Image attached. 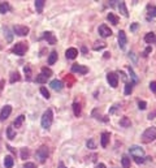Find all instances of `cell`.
Wrapping results in <instances>:
<instances>
[{
    "label": "cell",
    "mask_w": 156,
    "mask_h": 168,
    "mask_svg": "<svg viewBox=\"0 0 156 168\" xmlns=\"http://www.w3.org/2000/svg\"><path fill=\"white\" fill-rule=\"evenodd\" d=\"M3 30H4V33H5L4 35H5V37H7V42H8V43H10V42H12V41H13V34H12V33H10V30H9V28H4Z\"/></svg>",
    "instance_id": "4dcf8cb0"
},
{
    "label": "cell",
    "mask_w": 156,
    "mask_h": 168,
    "mask_svg": "<svg viewBox=\"0 0 156 168\" xmlns=\"http://www.w3.org/2000/svg\"><path fill=\"white\" fill-rule=\"evenodd\" d=\"M49 86H51L53 90H56V91L63 90V88H64V85H63V82H61L60 80H53V81H51V82H49Z\"/></svg>",
    "instance_id": "9a60e30c"
},
{
    "label": "cell",
    "mask_w": 156,
    "mask_h": 168,
    "mask_svg": "<svg viewBox=\"0 0 156 168\" xmlns=\"http://www.w3.org/2000/svg\"><path fill=\"white\" fill-rule=\"evenodd\" d=\"M10 112H12V107H10L9 104L4 106L3 110H2V112H0V121L7 120V119L9 117V115H10Z\"/></svg>",
    "instance_id": "8fae6325"
},
{
    "label": "cell",
    "mask_w": 156,
    "mask_h": 168,
    "mask_svg": "<svg viewBox=\"0 0 156 168\" xmlns=\"http://www.w3.org/2000/svg\"><path fill=\"white\" fill-rule=\"evenodd\" d=\"M86 146H87L88 149H96V142H95V139H94V138H90V139L87 141Z\"/></svg>",
    "instance_id": "74e56055"
},
{
    "label": "cell",
    "mask_w": 156,
    "mask_h": 168,
    "mask_svg": "<svg viewBox=\"0 0 156 168\" xmlns=\"http://www.w3.org/2000/svg\"><path fill=\"white\" fill-rule=\"evenodd\" d=\"M13 31H14V34L16 35H20V37H25L29 34V31L30 29L27 28V26H22V25H16L13 26Z\"/></svg>",
    "instance_id": "8992f818"
},
{
    "label": "cell",
    "mask_w": 156,
    "mask_h": 168,
    "mask_svg": "<svg viewBox=\"0 0 156 168\" xmlns=\"http://www.w3.org/2000/svg\"><path fill=\"white\" fill-rule=\"evenodd\" d=\"M109 138H111V134L108 132H103L102 133V135H100V143H102L103 147H107V146H108Z\"/></svg>",
    "instance_id": "5bb4252c"
},
{
    "label": "cell",
    "mask_w": 156,
    "mask_h": 168,
    "mask_svg": "<svg viewBox=\"0 0 156 168\" xmlns=\"http://www.w3.org/2000/svg\"><path fill=\"white\" fill-rule=\"evenodd\" d=\"M24 72H25L26 81H31V68H30V65H25L24 67Z\"/></svg>",
    "instance_id": "f546056e"
},
{
    "label": "cell",
    "mask_w": 156,
    "mask_h": 168,
    "mask_svg": "<svg viewBox=\"0 0 156 168\" xmlns=\"http://www.w3.org/2000/svg\"><path fill=\"white\" fill-rule=\"evenodd\" d=\"M41 73L44 76V77H47V78H49L52 76V70L49 69V68H47V67H43L42 68V70H41Z\"/></svg>",
    "instance_id": "d6a6232c"
},
{
    "label": "cell",
    "mask_w": 156,
    "mask_h": 168,
    "mask_svg": "<svg viewBox=\"0 0 156 168\" xmlns=\"http://www.w3.org/2000/svg\"><path fill=\"white\" fill-rule=\"evenodd\" d=\"M107 81L109 86H112V88H117V85H119V76H117L116 73L111 72L107 74Z\"/></svg>",
    "instance_id": "9c48e42d"
},
{
    "label": "cell",
    "mask_w": 156,
    "mask_h": 168,
    "mask_svg": "<svg viewBox=\"0 0 156 168\" xmlns=\"http://www.w3.org/2000/svg\"><path fill=\"white\" fill-rule=\"evenodd\" d=\"M25 121V116L24 115H20L17 119L14 120V123H13V127L17 129V128H21V125H22V123Z\"/></svg>",
    "instance_id": "cb8c5ba5"
},
{
    "label": "cell",
    "mask_w": 156,
    "mask_h": 168,
    "mask_svg": "<svg viewBox=\"0 0 156 168\" xmlns=\"http://www.w3.org/2000/svg\"><path fill=\"white\" fill-rule=\"evenodd\" d=\"M24 168H37L34 163H30V162H27V163L24 164Z\"/></svg>",
    "instance_id": "b9f144b4"
},
{
    "label": "cell",
    "mask_w": 156,
    "mask_h": 168,
    "mask_svg": "<svg viewBox=\"0 0 156 168\" xmlns=\"http://www.w3.org/2000/svg\"><path fill=\"white\" fill-rule=\"evenodd\" d=\"M147 13H148L150 17H156V7L155 5H151V4L147 5Z\"/></svg>",
    "instance_id": "83f0119b"
},
{
    "label": "cell",
    "mask_w": 156,
    "mask_h": 168,
    "mask_svg": "<svg viewBox=\"0 0 156 168\" xmlns=\"http://www.w3.org/2000/svg\"><path fill=\"white\" fill-rule=\"evenodd\" d=\"M72 72L78 73V74H86L88 73V68L85 65H81V64H73L72 65Z\"/></svg>",
    "instance_id": "ba28073f"
},
{
    "label": "cell",
    "mask_w": 156,
    "mask_h": 168,
    "mask_svg": "<svg viewBox=\"0 0 156 168\" xmlns=\"http://www.w3.org/2000/svg\"><path fill=\"white\" fill-rule=\"evenodd\" d=\"M86 51H87V50H86V47H82V52H83V53H86Z\"/></svg>",
    "instance_id": "f907efd6"
},
{
    "label": "cell",
    "mask_w": 156,
    "mask_h": 168,
    "mask_svg": "<svg viewBox=\"0 0 156 168\" xmlns=\"http://www.w3.org/2000/svg\"><path fill=\"white\" fill-rule=\"evenodd\" d=\"M120 107H121V106L119 104V103H117V104H115V106H113L112 108H111V111H109V113H113V112H115L116 110H119V108H120Z\"/></svg>",
    "instance_id": "7bdbcfd3"
},
{
    "label": "cell",
    "mask_w": 156,
    "mask_h": 168,
    "mask_svg": "<svg viewBox=\"0 0 156 168\" xmlns=\"http://www.w3.org/2000/svg\"><path fill=\"white\" fill-rule=\"evenodd\" d=\"M9 9H10V7H9V3H7V2L0 3V13L5 14V13H7Z\"/></svg>",
    "instance_id": "4316f807"
},
{
    "label": "cell",
    "mask_w": 156,
    "mask_h": 168,
    "mask_svg": "<svg viewBox=\"0 0 156 168\" xmlns=\"http://www.w3.org/2000/svg\"><path fill=\"white\" fill-rule=\"evenodd\" d=\"M107 47V43L105 42H95V45H94V50H102V48H105Z\"/></svg>",
    "instance_id": "836d02e7"
},
{
    "label": "cell",
    "mask_w": 156,
    "mask_h": 168,
    "mask_svg": "<svg viewBox=\"0 0 156 168\" xmlns=\"http://www.w3.org/2000/svg\"><path fill=\"white\" fill-rule=\"evenodd\" d=\"M155 41H156V35H155V33H152V31L144 35V42L148 43V45H151V43H154Z\"/></svg>",
    "instance_id": "e0dca14e"
},
{
    "label": "cell",
    "mask_w": 156,
    "mask_h": 168,
    "mask_svg": "<svg viewBox=\"0 0 156 168\" xmlns=\"http://www.w3.org/2000/svg\"><path fill=\"white\" fill-rule=\"evenodd\" d=\"M156 139V128L155 127H151V128H147L146 131L143 132L142 134V141L144 143H150L152 141Z\"/></svg>",
    "instance_id": "7a4b0ae2"
},
{
    "label": "cell",
    "mask_w": 156,
    "mask_h": 168,
    "mask_svg": "<svg viewBox=\"0 0 156 168\" xmlns=\"http://www.w3.org/2000/svg\"><path fill=\"white\" fill-rule=\"evenodd\" d=\"M41 93H42V95H43L46 99H49V91H48L46 88H41Z\"/></svg>",
    "instance_id": "f35d334b"
},
{
    "label": "cell",
    "mask_w": 156,
    "mask_h": 168,
    "mask_svg": "<svg viewBox=\"0 0 156 168\" xmlns=\"http://www.w3.org/2000/svg\"><path fill=\"white\" fill-rule=\"evenodd\" d=\"M73 112H74V116H80L81 112H82V108H81V104L78 102H74L73 103Z\"/></svg>",
    "instance_id": "484cf974"
},
{
    "label": "cell",
    "mask_w": 156,
    "mask_h": 168,
    "mask_svg": "<svg viewBox=\"0 0 156 168\" xmlns=\"http://www.w3.org/2000/svg\"><path fill=\"white\" fill-rule=\"evenodd\" d=\"M137 28H138V24H137V22H134V24H133V25H131V28H130V30H131V31H135V30H137Z\"/></svg>",
    "instance_id": "f6af8a7d"
},
{
    "label": "cell",
    "mask_w": 156,
    "mask_h": 168,
    "mask_svg": "<svg viewBox=\"0 0 156 168\" xmlns=\"http://www.w3.org/2000/svg\"><path fill=\"white\" fill-rule=\"evenodd\" d=\"M52 120H53V113H52V110H47V111H44V113L42 115V128L44 129H48L49 127H51V124H52Z\"/></svg>",
    "instance_id": "3957f363"
},
{
    "label": "cell",
    "mask_w": 156,
    "mask_h": 168,
    "mask_svg": "<svg viewBox=\"0 0 156 168\" xmlns=\"http://www.w3.org/2000/svg\"><path fill=\"white\" fill-rule=\"evenodd\" d=\"M7 137H8L9 139L16 138V132H14L13 127H8V128H7Z\"/></svg>",
    "instance_id": "1f68e13d"
},
{
    "label": "cell",
    "mask_w": 156,
    "mask_h": 168,
    "mask_svg": "<svg viewBox=\"0 0 156 168\" xmlns=\"http://www.w3.org/2000/svg\"><path fill=\"white\" fill-rule=\"evenodd\" d=\"M48 155H49V150L46 145H43L41 146L38 150H37V153H35V156H37V159L41 162V163H44V162L47 160L48 158Z\"/></svg>",
    "instance_id": "277c9868"
},
{
    "label": "cell",
    "mask_w": 156,
    "mask_h": 168,
    "mask_svg": "<svg viewBox=\"0 0 156 168\" xmlns=\"http://www.w3.org/2000/svg\"><path fill=\"white\" fill-rule=\"evenodd\" d=\"M27 50H29V46L24 42H20V43H16V45L13 46L12 52L16 53V55H18V56H24Z\"/></svg>",
    "instance_id": "5b68a950"
},
{
    "label": "cell",
    "mask_w": 156,
    "mask_h": 168,
    "mask_svg": "<svg viewBox=\"0 0 156 168\" xmlns=\"http://www.w3.org/2000/svg\"><path fill=\"white\" fill-rule=\"evenodd\" d=\"M99 34L100 37H103V38H107V37H111L112 35V30H111L107 25H100L99 26Z\"/></svg>",
    "instance_id": "7c38bea8"
},
{
    "label": "cell",
    "mask_w": 156,
    "mask_h": 168,
    "mask_svg": "<svg viewBox=\"0 0 156 168\" xmlns=\"http://www.w3.org/2000/svg\"><path fill=\"white\" fill-rule=\"evenodd\" d=\"M119 46L121 50H125L126 48V45H127V38H126V34H125V31L124 30H120L119 31Z\"/></svg>",
    "instance_id": "52a82bcc"
},
{
    "label": "cell",
    "mask_w": 156,
    "mask_h": 168,
    "mask_svg": "<svg viewBox=\"0 0 156 168\" xmlns=\"http://www.w3.org/2000/svg\"><path fill=\"white\" fill-rule=\"evenodd\" d=\"M119 9H120V12L122 13V16H125V17L129 16V13H127V9H126L125 2H119Z\"/></svg>",
    "instance_id": "44dd1931"
},
{
    "label": "cell",
    "mask_w": 156,
    "mask_h": 168,
    "mask_svg": "<svg viewBox=\"0 0 156 168\" xmlns=\"http://www.w3.org/2000/svg\"><path fill=\"white\" fill-rule=\"evenodd\" d=\"M151 51H152V48H151V47H147V48H146V51H144V52H143V56H144V57H146V56H147V55H148V53H150V52H151Z\"/></svg>",
    "instance_id": "ee69618b"
},
{
    "label": "cell",
    "mask_w": 156,
    "mask_h": 168,
    "mask_svg": "<svg viewBox=\"0 0 156 168\" xmlns=\"http://www.w3.org/2000/svg\"><path fill=\"white\" fill-rule=\"evenodd\" d=\"M131 91H133V84L130 82H127L126 85H125V90H124V93H125V95H130L131 94Z\"/></svg>",
    "instance_id": "d590c367"
},
{
    "label": "cell",
    "mask_w": 156,
    "mask_h": 168,
    "mask_svg": "<svg viewBox=\"0 0 156 168\" xmlns=\"http://www.w3.org/2000/svg\"><path fill=\"white\" fill-rule=\"evenodd\" d=\"M95 168H107V167H105V164H103V163H99V164H96Z\"/></svg>",
    "instance_id": "7dc6e473"
},
{
    "label": "cell",
    "mask_w": 156,
    "mask_h": 168,
    "mask_svg": "<svg viewBox=\"0 0 156 168\" xmlns=\"http://www.w3.org/2000/svg\"><path fill=\"white\" fill-rule=\"evenodd\" d=\"M127 70H129V76H130V78L133 80V85H134V84H138L139 82V80H138V77H137V76H135V73H134V70H133V68L129 65V67H127Z\"/></svg>",
    "instance_id": "603a6c76"
},
{
    "label": "cell",
    "mask_w": 156,
    "mask_h": 168,
    "mask_svg": "<svg viewBox=\"0 0 156 168\" xmlns=\"http://www.w3.org/2000/svg\"><path fill=\"white\" fill-rule=\"evenodd\" d=\"M150 89H151V91H154V93L156 94V81H152V82H150Z\"/></svg>",
    "instance_id": "60d3db41"
},
{
    "label": "cell",
    "mask_w": 156,
    "mask_h": 168,
    "mask_svg": "<svg viewBox=\"0 0 156 168\" xmlns=\"http://www.w3.org/2000/svg\"><path fill=\"white\" fill-rule=\"evenodd\" d=\"M47 80H48V78H47V77H44V76H43L42 73H41V74H38V76H37V78H35V81H37L38 84H44V82H47Z\"/></svg>",
    "instance_id": "8d00e7d4"
},
{
    "label": "cell",
    "mask_w": 156,
    "mask_h": 168,
    "mask_svg": "<svg viewBox=\"0 0 156 168\" xmlns=\"http://www.w3.org/2000/svg\"><path fill=\"white\" fill-rule=\"evenodd\" d=\"M65 56H66V59H69V60H73V59H76L78 56V50L74 47H70L65 51Z\"/></svg>",
    "instance_id": "4fadbf2b"
},
{
    "label": "cell",
    "mask_w": 156,
    "mask_h": 168,
    "mask_svg": "<svg viewBox=\"0 0 156 168\" xmlns=\"http://www.w3.org/2000/svg\"><path fill=\"white\" fill-rule=\"evenodd\" d=\"M0 50H2V46H0Z\"/></svg>",
    "instance_id": "816d5d0a"
},
{
    "label": "cell",
    "mask_w": 156,
    "mask_h": 168,
    "mask_svg": "<svg viewBox=\"0 0 156 168\" xmlns=\"http://www.w3.org/2000/svg\"><path fill=\"white\" fill-rule=\"evenodd\" d=\"M21 80V76L18 72H12V74H10V80H9V82L10 84H14V82H17V81Z\"/></svg>",
    "instance_id": "f1b7e54d"
},
{
    "label": "cell",
    "mask_w": 156,
    "mask_h": 168,
    "mask_svg": "<svg viewBox=\"0 0 156 168\" xmlns=\"http://www.w3.org/2000/svg\"><path fill=\"white\" fill-rule=\"evenodd\" d=\"M42 39L47 41L49 45H56V42H57L56 37H55L53 33H51V31H44L43 35H42Z\"/></svg>",
    "instance_id": "30bf717a"
},
{
    "label": "cell",
    "mask_w": 156,
    "mask_h": 168,
    "mask_svg": "<svg viewBox=\"0 0 156 168\" xmlns=\"http://www.w3.org/2000/svg\"><path fill=\"white\" fill-rule=\"evenodd\" d=\"M59 168H66V167H65V164L63 163V162H60V163H59Z\"/></svg>",
    "instance_id": "c3c4849f"
},
{
    "label": "cell",
    "mask_w": 156,
    "mask_h": 168,
    "mask_svg": "<svg viewBox=\"0 0 156 168\" xmlns=\"http://www.w3.org/2000/svg\"><path fill=\"white\" fill-rule=\"evenodd\" d=\"M129 151H130V155L133 156V159L135 160V163H138V164H141V163H143L144 162V150L141 147V146H137V145H134V146H131V147L129 149Z\"/></svg>",
    "instance_id": "6da1fadb"
},
{
    "label": "cell",
    "mask_w": 156,
    "mask_h": 168,
    "mask_svg": "<svg viewBox=\"0 0 156 168\" xmlns=\"http://www.w3.org/2000/svg\"><path fill=\"white\" fill-rule=\"evenodd\" d=\"M107 20L112 25H117V24H119V17H117L116 14H113V13H108L107 14Z\"/></svg>",
    "instance_id": "7402d4cb"
},
{
    "label": "cell",
    "mask_w": 156,
    "mask_h": 168,
    "mask_svg": "<svg viewBox=\"0 0 156 168\" xmlns=\"http://www.w3.org/2000/svg\"><path fill=\"white\" fill-rule=\"evenodd\" d=\"M156 116V111H154V112H150V115H148V119L151 120V119H154Z\"/></svg>",
    "instance_id": "bcb514c9"
},
{
    "label": "cell",
    "mask_w": 156,
    "mask_h": 168,
    "mask_svg": "<svg viewBox=\"0 0 156 168\" xmlns=\"http://www.w3.org/2000/svg\"><path fill=\"white\" fill-rule=\"evenodd\" d=\"M56 61H57V52L52 51L51 53H49V56H48V64H49V65H53Z\"/></svg>",
    "instance_id": "ffe728a7"
},
{
    "label": "cell",
    "mask_w": 156,
    "mask_h": 168,
    "mask_svg": "<svg viewBox=\"0 0 156 168\" xmlns=\"http://www.w3.org/2000/svg\"><path fill=\"white\" fill-rule=\"evenodd\" d=\"M146 107H147V103L144 100H139L138 102V108H139V110H146Z\"/></svg>",
    "instance_id": "ab89813d"
},
{
    "label": "cell",
    "mask_w": 156,
    "mask_h": 168,
    "mask_svg": "<svg viewBox=\"0 0 156 168\" xmlns=\"http://www.w3.org/2000/svg\"><path fill=\"white\" fill-rule=\"evenodd\" d=\"M4 166H5V168H12L14 166V159L10 155L5 156L4 158Z\"/></svg>",
    "instance_id": "2e32d148"
},
{
    "label": "cell",
    "mask_w": 156,
    "mask_h": 168,
    "mask_svg": "<svg viewBox=\"0 0 156 168\" xmlns=\"http://www.w3.org/2000/svg\"><path fill=\"white\" fill-rule=\"evenodd\" d=\"M120 125L122 127V128H130V125H131V121H130V119L127 117V116H124L120 120Z\"/></svg>",
    "instance_id": "d6986e66"
},
{
    "label": "cell",
    "mask_w": 156,
    "mask_h": 168,
    "mask_svg": "<svg viewBox=\"0 0 156 168\" xmlns=\"http://www.w3.org/2000/svg\"><path fill=\"white\" fill-rule=\"evenodd\" d=\"M109 56H111V53H109V52H105V53H104V57H105V59H108Z\"/></svg>",
    "instance_id": "681fc988"
},
{
    "label": "cell",
    "mask_w": 156,
    "mask_h": 168,
    "mask_svg": "<svg viewBox=\"0 0 156 168\" xmlns=\"http://www.w3.org/2000/svg\"><path fill=\"white\" fill-rule=\"evenodd\" d=\"M121 163H122V167H124V168H130V164H131L130 158H129V156H127V155H122Z\"/></svg>",
    "instance_id": "d4e9b609"
},
{
    "label": "cell",
    "mask_w": 156,
    "mask_h": 168,
    "mask_svg": "<svg viewBox=\"0 0 156 168\" xmlns=\"http://www.w3.org/2000/svg\"><path fill=\"white\" fill-rule=\"evenodd\" d=\"M30 155V150L29 149H21V159H27Z\"/></svg>",
    "instance_id": "e575fe53"
},
{
    "label": "cell",
    "mask_w": 156,
    "mask_h": 168,
    "mask_svg": "<svg viewBox=\"0 0 156 168\" xmlns=\"http://www.w3.org/2000/svg\"><path fill=\"white\" fill-rule=\"evenodd\" d=\"M34 3H35V9H37V12H38V13H42L46 2H44V0H35Z\"/></svg>",
    "instance_id": "ac0fdd59"
}]
</instances>
